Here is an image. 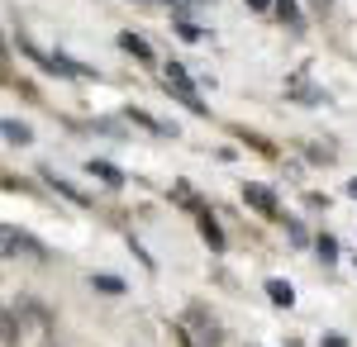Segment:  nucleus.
Returning <instances> with one entry per match:
<instances>
[{"label": "nucleus", "instance_id": "obj_7", "mask_svg": "<svg viewBox=\"0 0 357 347\" xmlns=\"http://www.w3.org/2000/svg\"><path fill=\"white\" fill-rule=\"evenodd\" d=\"M200 229H205V242H210V247L220 252V247H224V233H220V224H215V219L205 214V219H200Z\"/></svg>", "mask_w": 357, "mask_h": 347}, {"label": "nucleus", "instance_id": "obj_6", "mask_svg": "<svg viewBox=\"0 0 357 347\" xmlns=\"http://www.w3.org/2000/svg\"><path fill=\"white\" fill-rule=\"evenodd\" d=\"M267 295H272V304H281V309H291V304H296V291H291L286 281H267Z\"/></svg>", "mask_w": 357, "mask_h": 347}, {"label": "nucleus", "instance_id": "obj_11", "mask_svg": "<svg viewBox=\"0 0 357 347\" xmlns=\"http://www.w3.org/2000/svg\"><path fill=\"white\" fill-rule=\"evenodd\" d=\"M319 257H324V262H333V257H338V242H333V238H319Z\"/></svg>", "mask_w": 357, "mask_h": 347}, {"label": "nucleus", "instance_id": "obj_5", "mask_svg": "<svg viewBox=\"0 0 357 347\" xmlns=\"http://www.w3.org/2000/svg\"><path fill=\"white\" fill-rule=\"evenodd\" d=\"M119 48H124V53H134L138 62H153V48H148L138 33H119Z\"/></svg>", "mask_w": 357, "mask_h": 347}, {"label": "nucleus", "instance_id": "obj_1", "mask_svg": "<svg viewBox=\"0 0 357 347\" xmlns=\"http://www.w3.org/2000/svg\"><path fill=\"white\" fill-rule=\"evenodd\" d=\"M167 91H172V95H176V100H181L186 109L205 114V100L195 95V81L186 77V67H181V62H167Z\"/></svg>", "mask_w": 357, "mask_h": 347}, {"label": "nucleus", "instance_id": "obj_10", "mask_svg": "<svg viewBox=\"0 0 357 347\" xmlns=\"http://www.w3.org/2000/svg\"><path fill=\"white\" fill-rule=\"evenodd\" d=\"M276 15H281V20H291V24H296V20H301V15H296V5H291V0H276Z\"/></svg>", "mask_w": 357, "mask_h": 347}, {"label": "nucleus", "instance_id": "obj_2", "mask_svg": "<svg viewBox=\"0 0 357 347\" xmlns=\"http://www.w3.org/2000/svg\"><path fill=\"white\" fill-rule=\"evenodd\" d=\"M5 252H29V257H43V247L29 238V233H20V229H5Z\"/></svg>", "mask_w": 357, "mask_h": 347}, {"label": "nucleus", "instance_id": "obj_3", "mask_svg": "<svg viewBox=\"0 0 357 347\" xmlns=\"http://www.w3.org/2000/svg\"><path fill=\"white\" fill-rule=\"evenodd\" d=\"M243 195H248V205L252 210H262V214H276V195L267 186H243Z\"/></svg>", "mask_w": 357, "mask_h": 347}, {"label": "nucleus", "instance_id": "obj_8", "mask_svg": "<svg viewBox=\"0 0 357 347\" xmlns=\"http://www.w3.org/2000/svg\"><path fill=\"white\" fill-rule=\"evenodd\" d=\"M5 143H20V148L29 143V129L20 124V119H5Z\"/></svg>", "mask_w": 357, "mask_h": 347}, {"label": "nucleus", "instance_id": "obj_9", "mask_svg": "<svg viewBox=\"0 0 357 347\" xmlns=\"http://www.w3.org/2000/svg\"><path fill=\"white\" fill-rule=\"evenodd\" d=\"M91 286H96V291H105V295L124 291V281H119V276H91Z\"/></svg>", "mask_w": 357, "mask_h": 347}, {"label": "nucleus", "instance_id": "obj_12", "mask_svg": "<svg viewBox=\"0 0 357 347\" xmlns=\"http://www.w3.org/2000/svg\"><path fill=\"white\" fill-rule=\"evenodd\" d=\"M348 195H353V200H357V181H353V186H348Z\"/></svg>", "mask_w": 357, "mask_h": 347}, {"label": "nucleus", "instance_id": "obj_4", "mask_svg": "<svg viewBox=\"0 0 357 347\" xmlns=\"http://www.w3.org/2000/svg\"><path fill=\"white\" fill-rule=\"evenodd\" d=\"M86 171H91V176H100V181H105V186H124V171H119V167H110V162H91V167H86Z\"/></svg>", "mask_w": 357, "mask_h": 347}]
</instances>
